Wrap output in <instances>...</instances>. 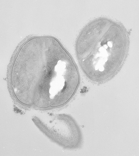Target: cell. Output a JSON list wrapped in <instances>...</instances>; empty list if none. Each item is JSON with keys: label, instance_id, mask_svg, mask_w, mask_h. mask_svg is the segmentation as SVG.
<instances>
[{"label": "cell", "instance_id": "obj_1", "mask_svg": "<svg viewBox=\"0 0 139 156\" xmlns=\"http://www.w3.org/2000/svg\"><path fill=\"white\" fill-rule=\"evenodd\" d=\"M11 78L12 88L18 100L40 108L65 104L73 95L79 81L78 71L71 59L55 64L14 66Z\"/></svg>", "mask_w": 139, "mask_h": 156}]
</instances>
